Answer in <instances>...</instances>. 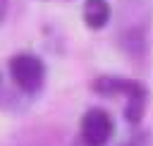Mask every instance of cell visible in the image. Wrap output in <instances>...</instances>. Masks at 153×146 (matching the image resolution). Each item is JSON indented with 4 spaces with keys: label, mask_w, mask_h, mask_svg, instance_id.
<instances>
[{
    "label": "cell",
    "mask_w": 153,
    "mask_h": 146,
    "mask_svg": "<svg viewBox=\"0 0 153 146\" xmlns=\"http://www.w3.org/2000/svg\"><path fill=\"white\" fill-rule=\"evenodd\" d=\"M91 91L105 98L112 96H124L127 105H124V120L129 124H139L143 120L146 112V103H148V91L141 81L136 79H127V77H112V74H103L96 77L91 81Z\"/></svg>",
    "instance_id": "6da1fadb"
},
{
    "label": "cell",
    "mask_w": 153,
    "mask_h": 146,
    "mask_svg": "<svg viewBox=\"0 0 153 146\" xmlns=\"http://www.w3.org/2000/svg\"><path fill=\"white\" fill-rule=\"evenodd\" d=\"M10 77L24 93H38L45 81V65L33 53H17L10 60Z\"/></svg>",
    "instance_id": "7a4b0ae2"
},
{
    "label": "cell",
    "mask_w": 153,
    "mask_h": 146,
    "mask_svg": "<svg viewBox=\"0 0 153 146\" xmlns=\"http://www.w3.org/2000/svg\"><path fill=\"white\" fill-rule=\"evenodd\" d=\"M115 134V120L103 108H88L79 122V136L84 146H105Z\"/></svg>",
    "instance_id": "3957f363"
},
{
    "label": "cell",
    "mask_w": 153,
    "mask_h": 146,
    "mask_svg": "<svg viewBox=\"0 0 153 146\" xmlns=\"http://www.w3.org/2000/svg\"><path fill=\"white\" fill-rule=\"evenodd\" d=\"M84 24L93 31L103 29L110 22V2L108 0H84Z\"/></svg>",
    "instance_id": "277c9868"
},
{
    "label": "cell",
    "mask_w": 153,
    "mask_h": 146,
    "mask_svg": "<svg viewBox=\"0 0 153 146\" xmlns=\"http://www.w3.org/2000/svg\"><path fill=\"white\" fill-rule=\"evenodd\" d=\"M120 146H136V144H131V141H127V144H120Z\"/></svg>",
    "instance_id": "5b68a950"
}]
</instances>
